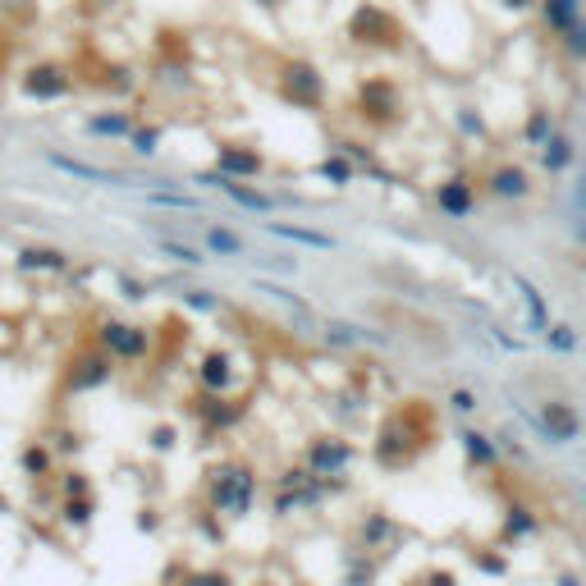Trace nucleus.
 <instances>
[{
  "label": "nucleus",
  "instance_id": "obj_51",
  "mask_svg": "<svg viewBox=\"0 0 586 586\" xmlns=\"http://www.w3.org/2000/svg\"><path fill=\"white\" fill-rule=\"evenodd\" d=\"M138 527H142V532H156V527H161V518H156V509H142Z\"/></svg>",
  "mask_w": 586,
  "mask_h": 586
},
{
  "label": "nucleus",
  "instance_id": "obj_22",
  "mask_svg": "<svg viewBox=\"0 0 586 586\" xmlns=\"http://www.w3.org/2000/svg\"><path fill=\"white\" fill-rule=\"evenodd\" d=\"M257 225H261V234H271V239H280V243H293V248H307V252H335L339 248L335 234L307 225V220H257Z\"/></svg>",
  "mask_w": 586,
  "mask_h": 586
},
{
  "label": "nucleus",
  "instance_id": "obj_14",
  "mask_svg": "<svg viewBox=\"0 0 586 586\" xmlns=\"http://www.w3.org/2000/svg\"><path fill=\"white\" fill-rule=\"evenodd\" d=\"M211 170H220L225 179H239V184H257L261 174L271 170L266 152L257 142H239V138H225L216 142V156H211Z\"/></svg>",
  "mask_w": 586,
  "mask_h": 586
},
{
  "label": "nucleus",
  "instance_id": "obj_28",
  "mask_svg": "<svg viewBox=\"0 0 586 586\" xmlns=\"http://www.w3.org/2000/svg\"><path fill=\"white\" fill-rule=\"evenodd\" d=\"M202 248H207V257L239 261V257H248V234H239L234 225H220V220H207L202 225Z\"/></svg>",
  "mask_w": 586,
  "mask_h": 586
},
{
  "label": "nucleus",
  "instance_id": "obj_11",
  "mask_svg": "<svg viewBox=\"0 0 586 586\" xmlns=\"http://www.w3.org/2000/svg\"><path fill=\"white\" fill-rule=\"evenodd\" d=\"M403 541H408L403 522L394 518V513H385V509H362L358 522H353V550L371 554V559H385V554H394Z\"/></svg>",
  "mask_w": 586,
  "mask_h": 586
},
{
  "label": "nucleus",
  "instance_id": "obj_48",
  "mask_svg": "<svg viewBox=\"0 0 586 586\" xmlns=\"http://www.w3.org/2000/svg\"><path fill=\"white\" fill-rule=\"evenodd\" d=\"M115 289H120V298H124V303H142V298L152 293L147 284L138 280V275H115Z\"/></svg>",
  "mask_w": 586,
  "mask_h": 586
},
{
  "label": "nucleus",
  "instance_id": "obj_29",
  "mask_svg": "<svg viewBox=\"0 0 586 586\" xmlns=\"http://www.w3.org/2000/svg\"><path fill=\"white\" fill-rule=\"evenodd\" d=\"M69 266H74V257H69L65 248H19L14 252V271L23 275H65Z\"/></svg>",
  "mask_w": 586,
  "mask_h": 586
},
{
  "label": "nucleus",
  "instance_id": "obj_40",
  "mask_svg": "<svg viewBox=\"0 0 586 586\" xmlns=\"http://www.w3.org/2000/svg\"><path fill=\"white\" fill-rule=\"evenodd\" d=\"M541 344L550 348V353H559V358H573L582 339H577V330L568 326V321H550V330L541 335Z\"/></svg>",
  "mask_w": 586,
  "mask_h": 586
},
{
  "label": "nucleus",
  "instance_id": "obj_2",
  "mask_svg": "<svg viewBox=\"0 0 586 586\" xmlns=\"http://www.w3.org/2000/svg\"><path fill=\"white\" fill-rule=\"evenodd\" d=\"M261 490H266V481H261L257 463H248V458H220L202 477V504L211 513H220L225 522H243L257 513Z\"/></svg>",
  "mask_w": 586,
  "mask_h": 586
},
{
  "label": "nucleus",
  "instance_id": "obj_25",
  "mask_svg": "<svg viewBox=\"0 0 586 586\" xmlns=\"http://www.w3.org/2000/svg\"><path fill=\"white\" fill-rule=\"evenodd\" d=\"M138 129V115L133 110H124V106H115V110H92L83 120V133L87 138H101V142H129V133Z\"/></svg>",
  "mask_w": 586,
  "mask_h": 586
},
{
  "label": "nucleus",
  "instance_id": "obj_47",
  "mask_svg": "<svg viewBox=\"0 0 586 586\" xmlns=\"http://www.w3.org/2000/svg\"><path fill=\"white\" fill-rule=\"evenodd\" d=\"M179 298H184V307H193V312H220V307H225L211 289H184Z\"/></svg>",
  "mask_w": 586,
  "mask_h": 586
},
{
  "label": "nucleus",
  "instance_id": "obj_31",
  "mask_svg": "<svg viewBox=\"0 0 586 586\" xmlns=\"http://www.w3.org/2000/svg\"><path fill=\"white\" fill-rule=\"evenodd\" d=\"M312 174H316V179H321V184H326V188H335V193H344V188H353V184H358V165H353V161H348V156H339V152H326V156H321V161H316L312 165Z\"/></svg>",
  "mask_w": 586,
  "mask_h": 586
},
{
  "label": "nucleus",
  "instance_id": "obj_42",
  "mask_svg": "<svg viewBox=\"0 0 586 586\" xmlns=\"http://www.w3.org/2000/svg\"><path fill=\"white\" fill-rule=\"evenodd\" d=\"M55 486H60V500H83V495H97V490H92V477H87L83 467L60 472V481H55Z\"/></svg>",
  "mask_w": 586,
  "mask_h": 586
},
{
  "label": "nucleus",
  "instance_id": "obj_9",
  "mask_svg": "<svg viewBox=\"0 0 586 586\" xmlns=\"http://www.w3.org/2000/svg\"><path fill=\"white\" fill-rule=\"evenodd\" d=\"M92 344L101 348V353H110L115 362H147L156 348V335L147 326H138V321H124V316H101L97 321V339Z\"/></svg>",
  "mask_w": 586,
  "mask_h": 586
},
{
  "label": "nucleus",
  "instance_id": "obj_45",
  "mask_svg": "<svg viewBox=\"0 0 586 586\" xmlns=\"http://www.w3.org/2000/svg\"><path fill=\"white\" fill-rule=\"evenodd\" d=\"M257 289L266 293V298H275V303H284V307H293L298 316H312V303L307 298H298L293 289H284V284H271V280H257Z\"/></svg>",
  "mask_w": 586,
  "mask_h": 586
},
{
  "label": "nucleus",
  "instance_id": "obj_33",
  "mask_svg": "<svg viewBox=\"0 0 586 586\" xmlns=\"http://www.w3.org/2000/svg\"><path fill=\"white\" fill-rule=\"evenodd\" d=\"M142 202H147V207H156V211H179V216H197V211H202V197H193V193H184V188L179 184H161V188H147V193H142Z\"/></svg>",
  "mask_w": 586,
  "mask_h": 586
},
{
  "label": "nucleus",
  "instance_id": "obj_17",
  "mask_svg": "<svg viewBox=\"0 0 586 586\" xmlns=\"http://www.w3.org/2000/svg\"><path fill=\"white\" fill-rule=\"evenodd\" d=\"M193 380H197V394H234L239 390V380H243L239 358L220 344L207 348V353L193 362Z\"/></svg>",
  "mask_w": 586,
  "mask_h": 586
},
{
  "label": "nucleus",
  "instance_id": "obj_35",
  "mask_svg": "<svg viewBox=\"0 0 586 586\" xmlns=\"http://www.w3.org/2000/svg\"><path fill=\"white\" fill-rule=\"evenodd\" d=\"M376 577H380V559H371V554H362V550H353V545H348L339 586H376Z\"/></svg>",
  "mask_w": 586,
  "mask_h": 586
},
{
  "label": "nucleus",
  "instance_id": "obj_4",
  "mask_svg": "<svg viewBox=\"0 0 586 586\" xmlns=\"http://www.w3.org/2000/svg\"><path fill=\"white\" fill-rule=\"evenodd\" d=\"M353 120L371 133H390L408 124V92L394 74H362L353 83Z\"/></svg>",
  "mask_w": 586,
  "mask_h": 586
},
{
  "label": "nucleus",
  "instance_id": "obj_41",
  "mask_svg": "<svg viewBox=\"0 0 586 586\" xmlns=\"http://www.w3.org/2000/svg\"><path fill=\"white\" fill-rule=\"evenodd\" d=\"M179 586H239V577L220 564H207V568H188Z\"/></svg>",
  "mask_w": 586,
  "mask_h": 586
},
{
  "label": "nucleus",
  "instance_id": "obj_5",
  "mask_svg": "<svg viewBox=\"0 0 586 586\" xmlns=\"http://www.w3.org/2000/svg\"><path fill=\"white\" fill-rule=\"evenodd\" d=\"M339 490H348V481H321L303 463H284L271 481V513L280 522L298 518V513H316V509H326Z\"/></svg>",
  "mask_w": 586,
  "mask_h": 586
},
{
  "label": "nucleus",
  "instance_id": "obj_56",
  "mask_svg": "<svg viewBox=\"0 0 586 586\" xmlns=\"http://www.w3.org/2000/svg\"><path fill=\"white\" fill-rule=\"evenodd\" d=\"M0 513H10V500H5V495H0Z\"/></svg>",
  "mask_w": 586,
  "mask_h": 586
},
{
  "label": "nucleus",
  "instance_id": "obj_30",
  "mask_svg": "<svg viewBox=\"0 0 586 586\" xmlns=\"http://www.w3.org/2000/svg\"><path fill=\"white\" fill-rule=\"evenodd\" d=\"M449 120H454L458 138H463L467 147H486L490 142V120H486V110H481L477 101H458V106L449 110Z\"/></svg>",
  "mask_w": 586,
  "mask_h": 586
},
{
  "label": "nucleus",
  "instance_id": "obj_44",
  "mask_svg": "<svg viewBox=\"0 0 586 586\" xmlns=\"http://www.w3.org/2000/svg\"><path fill=\"white\" fill-rule=\"evenodd\" d=\"M554 46H559V55H564L568 65H586V19L577 23V28H573L568 37H559Z\"/></svg>",
  "mask_w": 586,
  "mask_h": 586
},
{
  "label": "nucleus",
  "instance_id": "obj_1",
  "mask_svg": "<svg viewBox=\"0 0 586 586\" xmlns=\"http://www.w3.org/2000/svg\"><path fill=\"white\" fill-rule=\"evenodd\" d=\"M435 440V413L426 408L422 399L413 403H399L385 422L376 426V440H371V463L380 472H403V467H413L417 454Z\"/></svg>",
  "mask_w": 586,
  "mask_h": 586
},
{
  "label": "nucleus",
  "instance_id": "obj_3",
  "mask_svg": "<svg viewBox=\"0 0 586 586\" xmlns=\"http://www.w3.org/2000/svg\"><path fill=\"white\" fill-rule=\"evenodd\" d=\"M344 42L367 55H399V51H408L413 33L399 19V10L380 5V0H358L344 19Z\"/></svg>",
  "mask_w": 586,
  "mask_h": 586
},
{
  "label": "nucleus",
  "instance_id": "obj_26",
  "mask_svg": "<svg viewBox=\"0 0 586 586\" xmlns=\"http://www.w3.org/2000/svg\"><path fill=\"white\" fill-rule=\"evenodd\" d=\"M321 344L326 348H344V353H358V348L367 344H390L385 335H371L367 326H353V321H339V316H330V321H321Z\"/></svg>",
  "mask_w": 586,
  "mask_h": 586
},
{
  "label": "nucleus",
  "instance_id": "obj_27",
  "mask_svg": "<svg viewBox=\"0 0 586 586\" xmlns=\"http://www.w3.org/2000/svg\"><path fill=\"white\" fill-rule=\"evenodd\" d=\"M46 165L60 174H69V179H78V184H97V188H115L124 184L115 170H106V165H92V161H78V156L69 152H46Z\"/></svg>",
  "mask_w": 586,
  "mask_h": 586
},
{
  "label": "nucleus",
  "instance_id": "obj_7",
  "mask_svg": "<svg viewBox=\"0 0 586 586\" xmlns=\"http://www.w3.org/2000/svg\"><path fill=\"white\" fill-rule=\"evenodd\" d=\"M298 463L321 481H348V472L358 467V445H353L344 431H316L303 440Z\"/></svg>",
  "mask_w": 586,
  "mask_h": 586
},
{
  "label": "nucleus",
  "instance_id": "obj_50",
  "mask_svg": "<svg viewBox=\"0 0 586 586\" xmlns=\"http://www.w3.org/2000/svg\"><path fill=\"white\" fill-rule=\"evenodd\" d=\"M500 5H504L509 14H532L536 5H541V0H500Z\"/></svg>",
  "mask_w": 586,
  "mask_h": 586
},
{
  "label": "nucleus",
  "instance_id": "obj_23",
  "mask_svg": "<svg viewBox=\"0 0 586 586\" xmlns=\"http://www.w3.org/2000/svg\"><path fill=\"white\" fill-rule=\"evenodd\" d=\"M582 19H586L582 0H541V5H536V23H541V33L550 37V42L568 37Z\"/></svg>",
  "mask_w": 586,
  "mask_h": 586
},
{
  "label": "nucleus",
  "instance_id": "obj_13",
  "mask_svg": "<svg viewBox=\"0 0 586 586\" xmlns=\"http://www.w3.org/2000/svg\"><path fill=\"white\" fill-rule=\"evenodd\" d=\"M74 92V74L69 65L60 60H37L19 74V97L23 101H37V106H55V101H65Z\"/></svg>",
  "mask_w": 586,
  "mask_h": 586
},
{
  "label": "nucleus",
  "instance_id": "obj_18",
  "mask_svg": "<svg viewBox=\"0 0 586 586\" xmlns=\"http://www.w3.org/2000/svg\"><path fill=\"white\" fill-rule=\"evenodd\" d=\"M481 193L495 202H527V197H536V174L522 161H495L481 174Z\"/></svg>",
  "mask_w": 586,
  "mask_h": 586
},
{
  "label": "nucleus",
  "instance_id": "obj_58",
  "mask_svg": "<svg viewBox=\"0 0 586 586\" xmlns=\"http://www.w3.org/2000/svg\"><path fill=\"white\" fill-rule=\"evenodd\" d=\"M582 472H586V454H582Z\"/></svg>",
  "mask_w": 586,
  "mask_h": 586
},
{
  "label": "nucleus",
  "instance_id": "obj_57",
  "mask_svg": "<svg viewBox=\"0 0 586 586\" xmlns=\"http://www.w3.org/2000/svg\"><path fill=\"white\" fill-rule=\"evenodd\" d=\"M293 586H312V582H293Z\"/></svg>",
  "mask_w": 586,
  "mask_h": 586
},
{
  "label": "nucleus",
  "instance_id": "obj_46",
  "mask_svg": "<svg viewBox=\"0 0 586 586\" xmlns=\"http://www.w3.org/2000/svg\"><path fill=\"white\" fill-rule=\"evenodd\" d=\"M449 413H458L463 422H472V417L481 413L477 390H467V385H454V390H449Z\"/></svg>",
  "mask_w": 586,
  "mask_h": 586
},
{
  "label": "nucleus",
  "instance_id": "obj_6",
  "mask_svg": "<svg viewBox=\"0 0 586 586\" xmlns=\"http://www.w3.org/2000/svg\"><path fill=\"white\" fill-rule=\"evenodd\" d=\"M275 97L284 101L289 110H303V115H321L330 101V83L321 74L316 60L307 55H284L275 65Z\"/></svg>",
  "mask_w": 586,
  "mask_h": 586
},
{
  "label": "nucleus",
  "instance_id": "obj_21",
  "mask_svg": "<svg viewBox=\"0 0 586 586\" xmlns=\"http://www.w3.org/2000/svg\"><path fill=\"white\" fill-rule=\"evenodd\" d=\"M509 284H513V298H518V307H522V330L541 339L545 330H550V321H554L545 289L532 280V275H522V271H513V275H509Z\"/></svg>",
  "mask_w": 586,
  "mask_h": 586
},
{
  "label": "nucleus",
  "instance_id": "obj_39",
  "mask_svg": "<svg viewBox=\"0 0 586 586\" xmlns=\"http://www.w3.org/2000/svg\"><path fill=\"white\" fill-rule=\"evenodd\" d=\"M92 518H97V495H83V500H60V522H65V527L83 532V527H92Z\"/></svg>",
  "mask_w": 586,
  "mask_h": 586
},
{
  "label": "nucleus",
  "instance_id": "obj_54",
  "mask_svg": "<svg viewBox=\"0 0 586 586\" xmlns=\"http://www.w3.org/2000/svg\"><path fill=\"white\" fill-rule=\"evenodd\" d=\"M252 5H257V10H271V14H280L284 5H289V0H252Z\"/></svg>",
  "mask_w": 586,
  "mask_h": 586
},
{
  "label": "nucleus",
  "instance_id": "obj_12",
  "mask_svg": "<svg viewBox=\"0 0 586 586\" xmlns=\"http://www.w3.org/2000/svg\"><path fill=\"white\" fill-rule=\"evenodd\" d=\"M431 207L445 220H472L481 207V179L467 170H454V174H445V179H435Z\"/></svg>",
  "mask_w": 586,
  "mask_h": 586
},
{
  "label": "nucleus",
  "instance_id": "obj_8",
  "mask_svg": "<svg viewBox=\"0 0 586 586\" xmlns=\"http://www.w3.org/2000/svg\"><path fill=\"white\" fill-rule=\"evenodd\" d=\"M522 417H527V422H532V431L541 435L545 445H554V449L577 445V440H582V431H586L582 408H577L573 399H564V394H545L532 413H522Z\"/></svg>",
  "mask_w": 586,
  "mask_h": 586
},
{
  "label": "nucleus",
  "instance_id": "obj_53",
  "mask_svg": "<svg viewBox=\"0 0 586 586\" xmlns=\"http://www.w3.org/2000/svg\"><path fill=\"white\" fill-rule=\"evenodd\" d=\"M573 239H577V243H586V211H577V220H573Z\"/></svg>",
  "mask_w": 586,
  "mask_h": 586
},
{
  "label": "nucleus",
  "instance_id": "obj_10",
  "mask_svg": "<svg viewBox=\"0 0 586 586\" xmlns=\"http://www.w3.org/2000/svg\"><path fill=\"white\" fill-rule=\"evenodd\" d=\"M193 184L216 188L220 197H229L234 207L248 211V216H257V220H275V216H280V207H284V197H280V193H266L261 184H239V179H225L220 170H197V174H193Z\"/></svg>",
  "mask_w": 586,
  "mask_h": 586
},
{
  "label": "nucleus",
  "instance_id": "obj_24",
  "mask_svg": "<svg viewBox=\"0 0 586 586\" xmlns=\"http://www.w3.org/2000/svg\"><path fill=\"white\" fill-rule=\"evenodd\" d=\"M532 156H536V170H541V174H550V179H564V174L577 165V156H582V152H577V138H573V133H568V129H554V138L545 142L541 152H532Z\"/></svg>",
  "mask_w": 586,
  "mask_h": 586
},
{
  "label": "nucleus",
  "instance_id": "obj_43",
  "mask_svg": "<svg viewBox=\"0 0 586 586\" xmlns=\"http://www.w3.org/2000/svg\"><path fill=\"white\" fill-rule=\"evenodd\" d=\"M179 440H184V435H179V426L174 422H156L152 431H147V449H152V454H174Z\"/></svg>",
  "mask_w": 586,
  "mask_h": 586
},
{
  "label": "nucleus",
  "instance_id": "obj_49",
  "mask_svg": "<svg viewBox=\"0 0 586 586\" xmlns=\"http://www.w3.org/2000/svg\"><path fill=\"white\" fill-rule=\"evenodd\" d=\"M417 586H463V582H458L454 568H440V564H435V568H426L422 582H417Z\"/></svg>",
  "mask_w": 586,
  "mask_h": 586
},
{
  "label": "nucleus",
  "instance_id": "obj_16",
  "mask_svg": "<svg viewBox=\"0 0 586 586\" xmlns=\"http://www.w3.org/2000/svg\"><path fill=\"white\" fill-rule=\"evenodd\" d=\"M193 417L197 426L207 435H229V431H239L243 417H248V403L239 399V394H193Z\"/></svg>",
  "mask_w": 586,
  "mask_h": 586
},
{
  "label": "nucleus",
  "instance_id": "obj_34",
  "mask_svg": "<svg viewBox=\"0 0 586 586\" xmlns=\"http://www.w3.org/2000/svg\"><path fill=\"white\" fill-rule=\"evenodd\" d=\"M19 467H23V477L51 481L55 477V449L46 445V440H28V445L19 449Z\"/></svg>",
  "mask_w": 586,
  "mask_h": 586
},
{
  "label": "nucleus",
  "instance_id": "obj_52",
  "mask_svg": "<svg viewBox=\"0 0 586 586\" xmlns=\"http://www.w3.org/2000/svg\"><path fill=\"white\" fill-rule=\"evenodd\" d=\"M554 586H586V582H582L577 573H568V568H564V573H554Z\"/></svg>",
  "mask_w": 586,
  "mask_h": 586
},
{
  "label": "nucleus",
  "instance_id": "obj_20",
  "mask_svg": "<svg viewBox=\"0 0 586 586\" xmlns=\"http://www.w3.org/2000/svg\"><path fill=\"white\" fill-rule=\"evenodd\" d=\"M541 532H545V518H541V509H536V504L509 500L500 509V545H504V550H518V545L536 541Z\"/></svg>",
  "mask_w": 586,
  "mask_h": 586
},
{
  "label": "nucleus",
  "instance_id": "obj_19",
  "mask_svg": "<svg viewBox=\"0 0 586 586\" xmlns=\"http://www.w3.org/2000/svg\"><path fill=\"white\" fill-rule=\"evenodd\" d=\"M458 449H463V463H467V472H477V477H495L504 467V449H500V440L490 431H481V426H472L467 422L463 431H458Z\"/></svg>",
  "mask_w": 586,
  "mask_h": 586
},
{
  "label": "nucleus",
  "instance_id": "obj_37",
  "mask_svg": "<svg viewBox=\"0 0 586 586\" xmlns=\"http://www.w3.org/2000/svg\"><path fill=\"white\" fill-rule=\"evenodd\" d=\"M467 564L477 568L481 577H509L513 564H509V550L500 541L495 545H477V550H467Z\"/></svg>",
  "mask_w": 586,
  "mask_h": 586
},
{
  "label": "nucleus",
  "instance_id": "obj_55",
  "mask_svg": "<svg viewBox=\"0 0 586 586\" xmlns=\"http://www.w3.org/2000/svg\"><path fill=\"white\" fill-rule=\"evenodd\" d=\"M252 586H280V582H271V577H257V582H252Z\"/></svg>",
  "mask_w": 586,
  "mask_h": 586
},
{
  "label": "nucleus",
  "instance_id": "obj_36",
  "mask_svg": "<svg viewBox=\"0 0 586 586\" xmlns=\"http://www.w3.org/2000/svg\"><path fill=\"white\" fill-rule=\"evenodd\" d=\"M156 252H161L165 261H174V266H184V271H202L207 266V248H197V243H188V239H156Z\"/></svg>",
  "mask_w": 586,
  "mask_h": 586
},
{
  "label": "nucleus",
  "instance_id": "obj_59",
  "mask_svg": "<svg viewBox=\"0 0 586 586\" xmlns=\"http://www.w3.org/2000/svg\"><path fill=\"white\" fill-rule=\"evenodd\" d=\"M582 5H586V0H582Z\"/></svg>",
  "mask_w": 586,
  "mask_h": 586
},
{
  "label": "nucleus",
  "instance_id": "obj_32",
  "mask_svg": "<svg viewBox=\"0 0 586 586\" xmlns=\"http://www.w3.org/2000/svg\"><path fill=\"white\" fill-rule=\"evenodd\" d=\"M554 129H559L554 110L550 106H532V110H527V120L518 124V142H522V147H532V152H541L545 142L554 138Z\"/></svg>",
  "mask_w": 586,
  "mask_h": 586
},
{
  "label": "nucleus",
  "instance_id": "obj_15",
  "mask_svg": "<svg viewBox=\"0 0 586 586\" xmlns=\"http://www.w3.org/2000/svg\"><path fill=\"white\" fill-rule=\"evenodd\" d=\"M115 367L120 362L110 358V353H101L97 344L78 348L74 358L65 362V390L69 394H92V390H106L110 376H115Z\"/></svg>",
  "mask_w": 586,
  "mask_h": 586
},
{
  "label": "nucleus",
  "instance_id": "obj_38",
  "mask_svg": "<svg viewBox=\"0 0 586 586\" xmlns=\"http://www.w3.org/2000/svg\"><path fill=\"white\" fill-rule=\"evenodd\" d=\"M161 142H165V124L156 120H138V129L129 133V152L142 156V161H152L156 152H161Z\"/></svg>",
  "mask_w": 586,
  "mask_h": 586
}]
</instances>
